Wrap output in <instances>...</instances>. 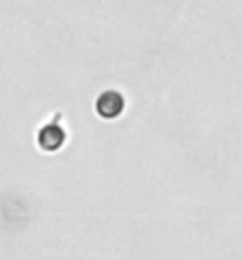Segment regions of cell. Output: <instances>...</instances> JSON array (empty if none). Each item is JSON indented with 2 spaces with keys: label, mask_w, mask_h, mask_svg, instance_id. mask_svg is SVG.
Instances as JSON below:
<instances>
[{
  "label": "cell",
  "mask_w": 243,
  "mask_h": 260,
  "mask_svg": "<svg viewBox=\"0 0 243 260\" xmlns=\"http://www.w3.org/2000/svg\"><path fill=\"white\" fill-rule=\"evenodd\" d=\"M95 112L102 119H117L124 112V95L119 91H112V88L110 91H102L95 98Z\"/></svg>",
  "instance_id": "obj_1"
},
{
  "label": "cell",
  "mask_w": 243,
  "mask_h": 260,
  "mask_svg": "<svg viewBox=\"0 0 243 260\" xmlns=\"http://www.w3.org/2000/svg\"><path fill=\"white\" fill-rule=\"evenodd\" d=\"M64 139H67V132L62 129V124L57 122H48L39 129V136H36V143H39L41 150L46 153H55L64 146Z\"/></svg>",
  "instance_id": "obj_2"
}]
</instances>
